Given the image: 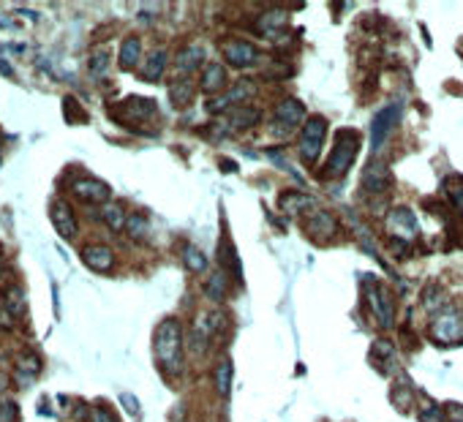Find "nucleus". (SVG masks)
Segmentation results:
<instances>
[{
    "mask_svg": "<svg viewBox=\"0 0 463 422\" xmlns=\"http://www.w3.org/2000/svg\"><path fill=\"white\" fill-rule=\"evenodd\" d=\"M93 417H95V422H117V417L109 412V406H95Z\"/></svg>",
    "mask_w": 463,
    "mask_h": 422,
    "instance_id": "nucleus-36",
    "label": "nucleus"
},
{
    "mask_svg": "<svg viewBox=\"0 0 463 422\" xmlns=\"http://www.w3.org/2000/svg\"><path fill=\"white\" fill-rule=\"evenodd\" d=\"M324 134H327V120L324 117H308V123L303 126V137H300V155L305 164H314L322 153Z\"/></svg>",
    "mask_w": 463,
    "mask_h": 422,
    "instance_id": "nucleus-4",
    "label": "nucleus"
},
{
    "mask_svg": "<svg viewBox=\"0 0 463 422\" xmlns=\"http://www.w3.org/2000/svg\"><path fill=\"white\" fill-rule=\"evenodd\" d=\"M444 193L450 196V202L463 213V178L461 175H450V178L444 180Z\"/></svg>",
    "mask_w": 463,
    "mask_h": 422,
    "instance_id": "nucleus-27",
    "label": "nucleus"
},
{
    "mask_svg": "<svg viewBox=\"0 0 463 422\" xmlns=\"http://www.w3.org/2000/svg\"><path fill=\"white\" fill-rule=\"evenodd\" d=\"M109 115H112L117 123H123V126H129V128H134V131H142L139 123L153 120V117L158 115V106H155V101H150V98L131 95V98H126V101H120V104H112V106H109Z\"/></svg>",
    "mask_w": 463,
    "mask_h": 422,
    "instance_id": "nucleus-3",
    "label": "nucleus"
},
{
    "mask_svg": "<svg viewBox=\"0 0 463 422\" xmlns=\"http://www.w3.org/2000/svg\"><path fill=\"white\" fill-rule=\"evenodd\" d=\"M183 262L191 273H205V270H207V259H205V253H202L199 248H193V245H185L183 248Z\"/></svg>",
    "mask_w": 463,
    "mask_h": 422,
    "instance_id": "nucleus-26",
    "label": "nucleus"
},
{
    "mask_svg": "<svg viewBox=\"0 0 463 422\" xmlns=\"http://www.w3.org/2000/svg\"><path fill=\"white\" fill-rule=\"evenodd\" d=\"M193 93H196V88H193V82L188 79V77H180V79H175L172 85H169V95H172V104L175 106H188L191 101H193Z\"/></svg>",
    "mask_w": 463,
    "mask_h": 422,
    "instance_id": "nucleus-20",
    "label": "nucleus"
},
{
    "mask_svg": "<svg viewBox=\"0 0 463 422\" xmlns=\"http://www.w3.org/2000/svg\"><path fill=\"white\" fill-rule=\"evenodd\" d=\"M390 227L398 232V235H406V237H412L417 232V221H415V215L409 213V210H395L393 215H390Z\"/></svg>",
    "mask_w": 463,
    "mask_h": 422,
    "instance_id": "nucleus-24",
    "label": "nucleus"
},
{
    "mask_svg": "<svg viewBox=\"0 0 463 422\" xmlns=\"http://www.w3.org/2000/svg\"><path fill=\"white\" fill-rule=\"evenodd\" d=\"M357 150H360V134L355 128H341L335 134V144L330 150V158H327V166H324V178H343L355 158H357Z\"/></svg>",
    "mask_w": 463,
    "mask_h": 422,
    "instance_id": "nucleus-2",
    "label": "nucleus"
},
{
    "mask_svg": "<svg viewBox=\"0 0 463 422\" xmlns=\"http://www.w3.org/2000/svg\"><path fill=\"white\" fill-rule=\"evenodd\" d=\"M153 349H155V360L164 374L180 376V371H183V325H180V319L169 316L155 327Z\"/></svg>",
    "mask_w": 463,
    "mask_h": 422,
    "instance_id": "nucleus-1",
    "label": "nucleus"
},
{
    "mask_svg": "<svg viewBox=\"0 0 463 422\" xmlns=\"http://www.w3.org/2000/svg\"><path fill=\"white\" fill-rule=\"evenodd\" d=\"M0 327H3V329L14 327V319H11V314H8L6 303H3V297H0Z\"/></svg>",
    "mask_w": 463,
    "mask_h": 422,
    "instance_id": "nucleus-37",
    "label": "nucleus"
},
{
    "mask_svg": "<svg viewBox=\"0 0 463 422\" xmlns=\"http://www.w3.org/2000/svg\"><path fill=\"white\" fill-rule=\"evenodd\" d=\"M363 183H366L368 191H384V188L390 186V172H387V166L379 164V161H373L368 169H366Z\"/></svg>",
    "mask_w": 463,
    "mask_h": 422,
    "instance_id": "nucleus-21",
    "label": "nucleus"
},
{
    "mask_svg": "<svg viewBox=\"0 0 463 422\" xmlns=\"http://www.w3.org/2000/svg\"><path fill=\"white\" fill-rule=\"evenodd\" d=\"M283 25H286V11H267V14L259 19V33L276 36L278 30H283Z\"/></svg>",
    "mask_w": 463,
    "mask_h": 422,
    "instance_id": "nucleus-25",
    "label": "nucleus"
},
{
    "mask_svg": "<svg viewBox=\"0 0 463 422\" xmlns=\"http://www.w3.org/2000/svg\"><path fill=\"white\" fill-rule=\"evenodd\" d=\"M202 60H205V49L199 47V44H191V47H185L178 52L175 66H178L180 74H191V71H196V68L202 66Z\"/></svg>",
    "mask_w": 463,
    "mask_h": 422,
    "instance_id": "nucleus-15",
    "label": "nucleus"
},
{
    "mask_svg": "<svg viewBox=\"0 0 463 422\" xmlns=\"http://www.w3.org/2000/svg\"><path fill=\"white\" fill-rule=\"evenodd\" d=\"M311 204V199L305 196V193H294V191H286L283 196H281V207L283 210H289V213H300L303 207H308Z\"/></svg>",
    "mask_w": 463,
    "mask_h": 422,
    "instance_id": "nucleus-30",
    "label": "nucleus"
},
{
    "mask_svg": "<svg viewBox=\"0 0 463 422\" xmlns=\"http://www.w3.org/2000/svg\"><path fill=\"white\" fill-rule=\"evenodd\" d=\"M419 420L422 422H444V412H442L439 406H431V409H425V412L419 414Z\"/></svg>",
    "mask_w": 463,
    "mask_h": 422,
    "instance_id": "nucleus-35",
    "label": "nucleus"
},
{
    "mask_svg": "<svg viewBox=\"0 0 463 422\" xmlns=\"http://www.w3.org/2000/svg\"><path fill=\"white\" fill-rule=\"evenodd\" d=\"M368 303H370L373 316H376V322H379L384 329L393 327L395 305H393V294H390V289H384V286H373V289L368 291Z\"/></svg>",
    "mask_w": 463,
    "mask_h": 422,
    "instance_id": "nucleus-9",
    "label": "nucleus"
},
{
    "mask_svg": "<svg viewBox=\"0 0 463 422\" xmlns=\"http://www.w3.org/2000/svg\"><path fill=\"white\" fill-rule=\"evenodd\" d=\"M3 303H6V308L11 314V319H22L25 311H28V300H25V291L19 286H8L6 294H3Z\"/></svg>",
    "mask_w": 463,
    "mask_h": 422,
    "instance_id": "nucleus-19",
    "label": "nucleus"
},
{
    "mask_svg": "<svg viewBox=\"0 0 463 422\" xmlns=\"http://www.w3.org/2000/svg\"><path fill=\"white\" fill-rule=\"evenodd\" d=\"M139 57H142V41H139L137 36H129V39H123V44H120V68H126V71H131V68H137Z\"/></svg>",
    "mask_w": 463,
    "mask_h": 422,
    "instance_id": "nucleus-18",
    "label": "nucleus"
},
{
    "mask_svg": "<svg viewBox=\"0 0 463 422\" xmlns=\"http://www.w3.org/2000/svg\"><path fill=\"white\" fill-rule=\"evenodd\" d=\"M207 297L216 300V303H221V300L227 297V276H224V270H218V273L210 276V281H207Z\"/></svg>",
    "mask_w": 463,
    "mask_h": 422,
    "instance_id": "nucleus-29",
    "label": "nucleus"
},
{
    "mask_svg": "<svg viewBox=\"0 0 463 422\" xmlns=\"http://www.w3.org/2000/svg\"><path fill=\"white\" fill-rule=\"evenodd\" d=\"M229 387H232V363L229 360H221L218 368H216V390L218 395H229Z\"/></svg>",
    "mask_w": 463,
    "mask_h": 422,
    "instance_id": "nucleus-28",
    "label": "nucleus"
},
{
    "mask_svg": "<svg viewBox=\"0 0 463 422\" xmlns=\"http://www.w3.org/2000/svg\"><path fill=\"white\" fill-rule=\"evenodd\" d=\"M398 115H401V106L390 104V106H384V109L373 117V123H370V147H373V150H381V144L387 142L393 126L398 123Z\"/></svg>",
    "mask_w": 463,
    "mask_h": 422,
    "instance_id": "nucleus-7",
    "label": "nucleus"
},
{
    "mask_svg": "<svg viewBox=\"0 0 463 422\" xmlns=\"http://www.w3.org/2000/svg\"><path fill=\"white\" fill-rule=\"evenodd\" d=\"M164 68H167V52H164V49H153V52L147 55V60H144L142 79H147V82H158L161 74H164Z\"/></svg>",
    "mask_w": 463,
    "mask_h": 422,
    "instance_id": "nucleus-16",
    "label": "nucleus"
},
{
    "mask_svg": "<svg viewBox=\"0 0 463 422\" xmlns=\"http://www.w3.org/2000/svg\"><path fill=\"white\" fill-rule=\"evenodd\" d=\"M101 218L106 221V227L109 229H115V232H120V229H126V213H123V204H117V202H106L104 204V210H101Z\"/></svg>",
    "mask_w": 463,
    "mask_h": 422,
    "instance_id": "nucleus-23",
    "label": "nucleus"
},
{
    "mask_svg": "<svg viewBox=\"0 0 463 422\" xmlns=\"http://www.w3.org/2000/svg\"><path fill=\"white\" fill-rule=\"evenodd\" d=\"M433 338H436L439 343H444V346L461 341L463 338L461 316H458L455 311H444V314H439V316L433 319Z\"/></svg>",
    "mask_w": 463,
    "mask_h": 422,
    "instance_id": "nucleus-8",
    "label": "nucleus"
},
{
    "mask_svg": "<svg viewBox=\"0 0 463 422\" xmlns=\"http://www.w3.org/2000/svg\"><path fill=\"white\" fill-rule=\"evenodd\" d=\"M126 232L134 237V240H144V237H147V221H144L142 215H129Z\"/></svg>",
    "mask_w": 463,
    "mask_h": 422,
    "instance_id": "nucleus-33",
    "label": "nucleus"
},
{
    "mask_svg": "<svg viewBox=\"0 0 463 422\" xmlns=\"http://www.w3.org/2000/svg\"><path fill=\"white\" fill-rule=\"evenodd\" d=\"M221 120H224V126H227L229 131H243V128L256 126V120H259V109H254V106H234V109L227 112Z\"/></svg>",
    "mask_w": 463,
    "mask_h": 422,
    "instance_id": "nucleus-13",
    "label": "nucleus"
},
{
    "mask_svg": "<svg viewBox=\"0 0 463 422\" xmlns=\"http://www.w3.org/2000/svg\"><path fill=\"white\" fill-rule=\"evenodd\" d=\"M14 368H17V376L22 378V384H28L33 376L41 371V360L36 354H19L14 360Z\"/></svg>",
    "mask_w": 463,
    "mask_h": 422,
    "instance_id": "nucleus-22",
    "label": "nucleus"
},
{
    "mask_svg": "<svg viewBox=\"0 0 463 422\" xmlns=\"http://www.w3.org/2000/svg\"><path fill=\"white\" fill-rule=\"evenodd\" d=\"M224 82H227V71L221 68V63H210V66L205 68L202 79H199V88H202L205 93H218V90L224 88Z\"/></svg>",
    "mask_w": 463,
    "mask_h": 422,
    "instance_id": "nucleus-17",
    "label": "nucleus"
},
{
    "mask_svg": "<svg viewBox=\"0 0 463 422\" xmlns=\"http://www.w3.org/2000/svg\"><path fill=\"white\" fill-rule=\"evenodd\" d=\"M19 420V409L14 401H0V422H17Z\"/></svg>",
    "mask_w": 463,
    "mask_h": 422,
    "instance_id": "nucleus-34",
    "label": "nucleus"
},
{
    "mask_svg": "<svg viewBox=\"0 0 463 422\" xmlns=\"http://www.w3.org/2000/svg\"><path fill=\"white\" fill-rule=\"evenodd\" d=\"M88 68H91L93 77H104V74H106V68H109V52H106V49H98V52H93Z\"/></svg>",
    "mask_w": 463,
    "mask_h": 422,
    "instance_id": "nucleus-31",
    "label": "nucleus"
},
{
    "mask_svg": "<svg viewBox=\"0 0 463 422\" xmlns=\"http://www.w3.org/2000/svg\"><path fill=\"white\" fill-rule=\"evenodd\" d=\"M390 357H393V346H390L387 341H379V343L370 349V363H376L379 371H387V368H384V360H390Z\"/></svg>",
    "mask_w": 463,
    "mask_h": 422,
    "instance_id": "nucleus-32",
    "label": "nucleus"
},
{
    "mask_svg": "<svg viewBox=\"0 0 463 422\" xmlns=\"http://www.w3.org/2000/svg\"><path fill=\"white\" fill-rule=\"evenodd\" d=\"M82 262L95 270V273H106L109 267H112V262H115V256H112V248L109 245H104V242H93V245H85V251H82Z\"/></svg>",
    "mask_w": 463,
    "mask_h": 422,
    "instance_id": "nucleus-12",
    "label": "nucleus"
},
{
    "mask_svg": "<svg viewBox=\"0 0 463 422\" xmlns=\"http://www.w3.org/2000/svg\"><path fill=\"white\" fill-rule=\"evenodd\" d=\"M49 215H52L55 232L63 237V240H74V237H77V215H74V210H71V204H68L66 199L52 202Z\"/></svg>",
    "mask_w": 463,
    "mask_h": 422,
    "instance_id": "nucleus-10",
    "label": "nucleus"
},
{
    "mask_svg": "<svg viewBox=\"0 0 463 422\" xmlns=\"http://www.w3.org/2000/svg\"><path fill=\"white\" fill-rule=\"evenodd\" d=\"M123 403H126V409H129L131 414H139V403L134 395H123Z\"/></svg>",
    "mask_w": 463,
    "mask_h": 422,
    "instance_id": "nucleus-38",
    "label": "nucleus"
},
{
    "mask_svg": "<svg viewBox=\"0 0 463 422\" xmlns=\"http://www.w3.org/2000/svg\"><path fill=\"white\" fill-rule=\"evenodd\" d=\"M305 232L314 237L316 242H324L327 237L335 232V218H332L330 213H324V210H316L314 215H308V221H305Z\"/></svg>",
    "mask_w": 463,
    "mask_h": 422,
    "instance_id": "nucleus-14",
    "label": "nucleus"
},
{
    "mask_svg": "<svg viewBox=\"0 0 463 422\" xmlns=\"http://www.w3.org/2000/svg\"><path fill=\"white\" fill-rule=\"evenodd\" d=\"M6 387H8V378H6V376L0 374V392H3V390H6Z\"/></svg>",
    "mask_w": 463,
    "mask_h": 422,
    "instance_id": "nucleus-39",
    "label": "nucleus"
},
{
    "mask_svg": "<svg viewBox=\"0 0 463 422\" xmlns=\"http://www.w3.org/2000/svg\"><path fill=\"white\" fill-rule=\"evenodd\" d=\"M71 191L82 199V202H91V204H106L109 202V196H112V191L106 183H101V180H93V178H85V180H77V183H71Z\"/></svg>",
    "mask_w": 463,
    "mask_h": 422,
    "instance_id": "nucleus-11",
    "label": "nucleus"
},
{
    "mask_svg": "<svg viewBox=\"0 0 463 422\" xmlns=\"http://www.w3.org/2000/svg\"><path fill=\"white\" fill-rule=\"evenodd\" d=\"M221 49H224L227 63L234 66V68H251L259 60V49L254 47L251 41H243V39H229V41L221 44Z\"/></svg>",
    "mask_w": 463,
    "mask_h": 422,
    "instance_id": "nucleus-6",
    "label": "nucleus"
},
{
    "mask_svg": "<svg viewBox=\"0 0 463 422\" xmlns=\"http://www.w3.org/2000/svg\"><path fill=\"white\" fill-rule=\"evenodd\" d=\"M276 123H273V131L281 134V137H289L292 134V128L305 117V106L297 101V98H286V101H281L276 106Z\"/></svg>",
    "mask_w": 463,
    "mask_h": 422,
    "instance_id": "nucleus-5",
    "label": "nucleus"
}]
</instances>
